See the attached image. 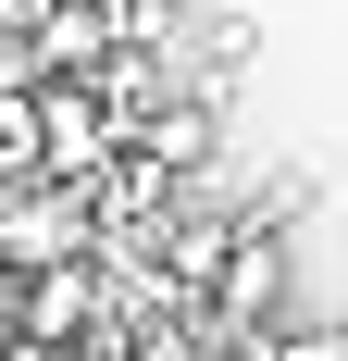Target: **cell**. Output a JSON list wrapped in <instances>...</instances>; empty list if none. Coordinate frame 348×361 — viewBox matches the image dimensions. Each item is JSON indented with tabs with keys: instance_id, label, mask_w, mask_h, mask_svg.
<instances>
[{
	"instance_id": "obj_2",
	"label": "cell",
	"mask_w": 348,
	"mask_h": 361,
	"mask_svg": "<svg viewBox=\"0 0 348 361\" xmlns=\"http://www.w3.org/2000/svg\"><path fill=\"white\" fill-rule=\"evenodd\" d=\"M37 125H50V175H75V187H100L125 162V100L100 75H37Z\"/></svg>"
},
{
	"instance_id": "obj_4",
	"label": "cell",
	"mask_w": 348,
	"mask_h": 361,
	"mask_svg": "<svg viewBox=\"0 0 348 361\" xmlns=\"http://www.w3.org/2000/svg\"><path fill=\"white\" fill-rule=\"evenodd\" d=\"M274 361H348V336H311V324H274Z\"/></svg>"
},
{
	"instance_id": "obj_1",
	"label": "cell",
	"mask_w": 348,
	"mask_h": 361,
	"mask_svg": "<svg viewBox=\"0 0 348 361\" xmlns=\"http://www.w3.org/2000/svg\"><path fill=\"white\" fill-rule=\"evenodd\" d=\"M75 250H100V187H75V175H25V187H0V262H13V274L75 262Z\"/></svg>"
},
{
	"instance_id": "obj_3",
	"label": "cell",
	"mask_w": 348,
	"mask_h": 361,
	"mask_svg": "<svg viewBox=\"0 0 348 361\" xmlns=\"http://www.w3.org/2000/svg\"><path fill=\"white\" fill-rule=\"evenodd\" d=\"M50 175V125H37V75H0V187Z\"/></svg>"
}]
</instances>
